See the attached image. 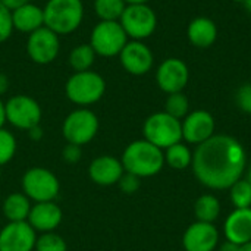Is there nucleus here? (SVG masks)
<instances>
[{
    "instance_id": "obj_30",
    "label": "nucleus",
    "mask_w": 251,
    "mask_h": 251,
    "mask_svg": "<svg viewBox=\"0 0 251 251\" xmlns=\"http://www.w3.org/2000/svg\"><path fill=\"white\" fill-rule=\"evenodd\" d=\"M16 149L18 143L15 135L7 129L0 128V166L7 165L15 157Z\"/></svg>"
},
{
    "instance_id": "obj_2",
    "label": "nucleus",
    "mask_w": 251,
    "mask_h": 251,
    "mask_svg": "<svg viewBox=\"0 0 251 251\" xmlns=\"http://www.w3.org/2000/svg\"><path fill=\"white\" fill-rule=\"evenodd\" d=\"M124 171L138 178L157 175L165 165L163 150L147 140H135L129 143L122 153Z\"/></svg>"
},
{
    "instance_id": "obj_7",
    "label": "nucleus",
    "mask_w": 251,
    "mask_h": 251,
    "mask_svg": "<svg viewBox=\"0 0 251 251\" xmlns=\"http://www.w3.org/2000/svg\"><path fill=\"white\" fill-rule=\"evenodd\" d=\"M22 193L35 203L54 201L60 191L57 176L41 166L29 168L21 179Z\"/></svg>"
},
{
    "instance_id": "obj_10",
    "label": "nucleus",
    "mask_w": 251,
    "mask_h": 251,
    "mask_svg": "<svg viewBox=\"0 0 251 251\" xmlns=\"http://www.w3.org/2000/svg\"><path fill=\"white\" fill-rule=\"evenodd\" d=\"M6 110V122H9L13 128L28 131L41 122V107L38 101L25 94L12 96L4 103Z\"/></svg>"
},
{
    "instance_id": "obj_4",
    "label": "nucleus",
    "mask_w": 251,
    "mask_h": 251,
    "mask_svg": "<svg viewBox=\"0 0 251 251\" xmlns=\"http://www.w3.org/2000/svg\"><path fill=\"white\" fill-rule=\"evenodd\" d=\"M106 93V81L96 71L74 72L66 84L65 94L69 101L79 107H88L101 100Z\"/></svg>"
},
{
    "instance_id": "obj_22",
    "label": "nucleus",
    "mask_w": 251,
    "mask_h": 251,
    "mask_svg": "<svg viewBox=\"0 0 251 251\" xmlns=\"http://www.w3.org/2000/svg\"><path fill=\"white\" fill-rule=\"evenodd\" d=\"M31 207V200L24 193H12L4 199L1 212L9 222H25Z\"/></svg>"
},
{
    "instance_id": "obj_14",
    "label": "nucleus",
    "mask_w": 251,
    "mask_h": 251,
    "mask_svg": "<svg viewBox=\"0 0 251 251\" xmlns=\"http://www.w3.org/2000/svg\"><path fill=\"white\" fill-rule=\"evenodd\" d=\"M37 232L25 222H9L0 231V251H34Z\"/></svg>"
},
{
    "instance_id": "obj_21",
    "label": "nucleus",
    "mask_w": 251,
    "mask_h": 251,
    "mask_svg": "<svg viewBox=\"0 0 251 251\" xmlns=\"http://www.w3.org/2000/svg\"><path fill=\"white\" fill-rule=\"evenodd\" d=\"M12 13V25L13 29L24 32V34H31L37 31L38 28L44 26V13L43 7L32 4L31 1L15 9Z\"/></svg>"
},
{
    "instance_id": "obj_8",
    "label": "nucleus",
    "mask_w": 251,
    "mask_h": 251,
    "mask_svg": "<svg viewBox=\"0 0 251 251\" xmlns=\"http://www.w3.org/2000/svg\"><path fill=\"white\" fill-rule=\"evenodd\" d=\"M99 126L97 115L87 107H79L65 118L62 124V134L66 143L82 147L96 138Z\"/></svg>"
},
{
    "instance_id": "obj_9",
    "label": "nucleus",
    "mask_w": 251,
    "mask_h": 251,
    "mask_svg": "<svg viewBox=\"0 0 251 251\" xmlns=\"http://www.w3.org/2000/svg\"><path fill=\"white\" fill-rule=\"evenodd\" d=\"M119 24L129 40L144 41L151 37L157 28V15L147 4H126Z\"/></svg>"
},
{
    "instance_id": "obj_6",
    "label": "nucleus",
    "mask_w": 251,
    "mask_h": 251,
    "mask_svg": "<svg viewBox=\"0 0 251 251\" xmlns=\"http://www.w3.org/2000/svg\"><path fill=\"white\" fill-rule=\"evenodd\" d=\"M129 41L119 21H99L90 34V46L97 56H119L125 44Z\"/></svg>"
},
{
    "instance_id": "obj_13",
    "label": "nucleus",
    "mask_w": 251,
    "mask_h": 251,
    "mask_svg": "<svg viewBox=\"0 0 251 251\" xmlns=\"http://www.w3.org/2000/svg\"><path fill=\"white\" fill-rule=\"evenodd\" d=\"M119 60L128 74L141 76L151 71L154 65V54L144 41L129 40L119 53Z\"/></svg>"
},
{
    "instance_id": "obj_39",
    "label": "nucleus",
    "mask_w": 251,
    "mask_h": 251,
    "mask_svg": "<svg viewBox=\"0 0 251 251\" xmlns=\"http://www.w3.org/2000/svg\"><path fill=\"white\" fill-rule=\"evenodd\" d=\"M6 124V110H4V101L0 97V128H3Z\"/></svg>"
},
{
    "instance_id": "obj_17",
    "label": "nucleus",
    "mask_w": 251,
    "mask_h": 251,
    "mask_svg": "<svg viewBox=\"0 0 251 251\" xmlns=\"http://www.w3.org/2000/svg\"><path fill=\"white\" fill-rule=\"evenodd\" d=\"M124 166L119 159L110 154H103L93 159L88 165L90 179L100 187L116 185L124 175Z\"/></svg>"
},
{
    "instance_id": "obj_19",
    "label": "nucleus",
    "mask_w": 251,
    "mask_h": 251,
    "mask_svg": "<svg viewBox=\"0 0 251 251\" xmlns=\"http://www.w3.org/2000/svg\"><path fill=\"white\" fill-rule=\"evenodd\" d=\"M224 232L228 241L244 246L251 241V207L235 209L225 221Z\"/></svg>"
},
{
    "instance_id": "obj_11",
    "label": "nucleus",
    "mask_w": 251,
    "mask_h": 251,
    "mask_svg": "<svg viewBox=\"0 0 251 251\" xmlns=\"http://www.w3.org/2000/svg\"><path fill=\"white\" fill-rule=\"evenodd\" d=\"M60 51V40L56 32L47 26H41L37 31L28 34L26 53L28 57L37 65H49L56 60Z\"/></svg>"
},
{
    "instance_id": "obj_33",
    "label": "nucleus",
    "mask_w": 251,
    "mask_h": 251,
    "mask_svg": "<svg viewBox=\"0 0 251 251\" xmlns=\"http://www.w3.org/2000/svg\"><path fill=\"white\" fill-rule=\"evenodd\" d=\"M121 191L124 194H134L140 190V185H141V178L132 175V174H128V172H124V175L121 176L119 182H118Z\"/></svg>"
},
{
    "instance_id": "obj_38",
    "label": "nucleus",
    "mask_w": 251,
    "mask_h": 251,
    "mask_svg": "<svg viewBox=\"0 0 251 251\" xmlns=\"http://www.w3.org/2000/svg\"><path fill=\"white\" fill-rule=\"evenodd\" d=\"M241 246L235 244V243H231V241H225L221 247H219V251H240Z\"/></svg>"
},
{
    "instance_id": "obj_20",
    "label": "nucleus",
    "mask_w": 251,
    "mask_h": 251,
    "mask_svg": "<svg viewBox=\"0 0 251 251\" xmlns=\"http://www.w3.org/2000/svg\"><path fill=\"white\" fill-rule=\"evenodd\" d=\"M188 41L197 49H209L218 40V25L207 16H197L187 26Z\"/></svg>"
},
{
    "instance_id": "obj_34",
    "label": "nucleus",
    "mask_w": 251,
    "mask_h": 251,
    "mask_svg": "<svg viewBox=\"0 0 251 251\" xmlns=\"http://www.w3.org/2000/svg\"><path fill=\"white\" fill-rule=\"evenodd\" d=\"M82 156V149L76 144H66L62 150V159L69 163V165H75L81 160Z\"/></svg>"
},
{
    "instance_id": "obj_25",
    "label": "nucleus",
    "mask_w": 251,
    "mask_h": 251,
    "mask_svg": "<svg viewBox=\"0 0 251 251\" xmlns=\"http://www.w3.org/2000/svg\"><path fill=\"white\" fill-rule=\"evenodd\" d=\"M165 163L169 165L172 169L182 171L187 169L193 162V153L188 146L182 143H176L165 150Z\"/></svg>"
},
{
    "instance_id": "obj_43",
    "label": "nucleus",
    "mask_w": 251,
    "mask_h": 251,
    "mask_svg": "<svg viewBox=\"0 0 251 251\" xmlns=\"http://www.w3.org/2000/svg\"><path fill=\"white\" fill-rule=\"evenodd\" d=\"M247 181L251 184V166L249 168V172H247Z\"/></svg>"
},
{
    "instance_id": "obj_28",
    "label": "nucleus",
    "mask_w": 251,
    "mask_h": 251,
    "mask_svg": "<svg viewBox=\"0 0 251 251\" xmlns=\"http://www.w3.org/2000/svg\"><path fill=\"white\" fill-rule=\"evenodd\" d=\"M229 197L235 209L251 207V184L247 179H238L229 188Z\"/></svg>"
},
{
    "instance_id": "obj_5",
    "label": "nucleus",
    "mask_w": 251,
    "mask_h": 251,
    "mask_svg": "<svg viewBox=\"0 0 251 251\" xmlns=\"http://www.w3.org/2000/svg\"><path fill=\"white\" fill-rule=\"evenodd\" d=\"M144 140L154 144L156 147L166 150L168 147L181 143L182 140V124L179 119L163 112L150 115L143 125Z\"/></svg>"
},
{
    "instance_id": "obj_23",
    "label": "nucleus",
    "mask_w": 251,
    "mask_h": 251,
    "mask_svg": "<svg viewBox=\"0 0 251 251\" xmlns=\"http://www.w3.org/2000/svg\"><path fill=\"white\" fill-rule=\"evenodd\" d=\"M96 57H97V54L88 43L78 44L71 50L69 57H68V63L74 69V72L90 71L96 62Z\"/></svg>"
},
{
    "instance_id": "obj_37",
    "label": "nucleus",
    "mask_w": 251,
    "mask_h": 251,
    "mask_svg": "<svg viewBox=\"0 0 251 251\" xmlns=\"http://www.w3.org/2000/svg\"><path fill=\"white\" fill-rule=\"evenodd\" d=\"M7 90H9V78H7L6 74L0 72V97L3 94H6Z\"/></svg>"
},
{
    "instance_id": "obj_27",
    "label": "nucleus",
    "mask_w": 251,
    "mask_h": 251,
    "mask_svg": "<svg viewBox=\"0 0 251 251\" xmlns=\"http://www.w3.org/2000/svg\"><path fill=\"white\" fill-rule=\"evenodd\" d=\"M165 112L179 121H182L190 113V101L184 93L168 94L165 101Z\"/></svg>"
},
{
    "instance_id": "obj_16",
    "label": "nucleus",
    "mask_w": 251,
    "mask_h": 251,
    "mask_svg": "<svg viewBox=\"0 0 251 251\" xmlns=\"http://www.w3.org/2000/svg\"><path fill=\"white\" fill-rule=\"evenodd\" d=\"M219 241L218 228L213 224L196 222L191 224L182 237L185 251H215Z\"/></svg>"
},
{
    "instance_id": "obj_35",
    "label": "nucleus",
    "mask_w": 251,
    "mask_h": 251,
    "mask_svg": "<svg viewBox=\"0 0 251 251\" xmlns=\"http://www.w3.org/2000/svg\"><path fill=\"white\" fill-rule=\"evenodd\" d=\"M29 3V0H0V4L4 6L9 12H13L15 9Z\"/></svg>"
},
{
    "instance_id": "obj_44",
    "label": "nucleus",
    "mask_w": 251,
    "mask_h": 251,
    "mask_svg": "<svg viewBox=\"0 0 251 251\" xmlns=\"http://www.w3.org/2000/svg\"><path fill=\"white\" fill-rule=\"evenodd\" d=\"M231 1H235V3H244V0H231Z\"/></svg>"
},
{
    "instance_id": "obj_1",
    "label": "nucleus",
    "mask_w": 251,
    "mask_h": 251,
    "mask_svg": "<svg viewBox=\"0 0 251 251\" xmlns=\"http://www.w3.org/2000/svg\"><path fill=\"white\" fill-rule=\"evenodd\" d=\"M246 150L229 135L218 134L197 146L193 154V172L207 188L229 190L246 169Z\"/></svg>"
},
{
    "instance_id": "obj_40",
    "label": "nucleus",
    "mask_w": 251,
    "mask_h": 251,
    "mask_svg": "<svg viewBox=\"0 0 251 251\" xmlns=\"http://www.w3.org/2000/svg\"><path fill=\"white\" fill-rule=\"evenodd\" d=\"M126 4H147L150 0H124Z\"/></svg>"
},
{
    "instance_id": "obj_26",
    "label": "nucleus",
    "mask_w": 251,
    "mask_h": 251,
    "mask_svg": "<svg viewBox=\"0 0 251 251\" xmlns=\"http://www.w3.org/2000/svg\"><path fill=\"white\" fill-rule=\"evenodd\" d=\"M125 7L124 0H94V12L100 21H119Z\"/></svg>"
},
{
    "instance_id": "obj_31",
    "label": "nucleus",
    "mask_w": 251,
    "mask_h": 251,
    "mask_svg": "<svg viewBox=\"0 0 251 251\" xmlns=\"http://www.w3.org/2000/svg\"><path fill=\"white\" fill-rule=\"evenodd\" d=\"M235 104L241 112L251 115V82L243 84L237 90V93H235Z\"/></svg>"
},
{
    "instance_id": "obj_18",
    "label": "nucleus",
    "mask_w": 251,
    "mask_h": 251,
    "mask_svg": "<svg viewBox=\"0 0 251 251\" xmlns=\"http://www.w3.org/2000/svg\"><path fill=\"white\" fill-rule=\"evenodd\" d=\"M63 219V212L56 201L35 203L28 215L26 222L35 232H53L59 228Z\"/></svg>"
},
{
    "instance_id": "obj_29",
    "label": "nucleus",
    "mask_w": 251,
    "mask_h": 251,
    "mask_svg": "<svg viewBox=\"0 0 251 251\" xmlns=\"http://www.w3.org/2000/svg\"><path fill=\"white\" fill-rule=\"evenodd\" d=\"M35 251H68L66 241L62 235L53 232H44L37 237Z\"/></svg>"
},
{
    "instance_id": "obj_32",
    "label": "nucleus",
    "mask_w": 251,
    "mask_h": 251,
    "mask_svg": "<svg viewBox=\"0 0 251 251\" xmlns=\"http://www.w3.org/2000/svg\"><path fill=\"white\" fill-rule=\"evenodd\" d=\"M13 32V25H12V13L0 4V44L9 40V37Z\"/></svg>"
},
{
    "instance_id": "obj_42",
    "label": "nucleus",
    "mask_w": 251,
    "mask_h": 251,
    "mask_svg": "<svg viewBox=\"0 0 251 251\" xmlns=\"http://www.w3.org/2000/svg\"><path fill=\"white\" fill-rule=\"evenodd\" d=\"M244 6H246V9L249 10L251 13V0H244V3H243Z\"/></svg>"
},
{
    "instance_id": "obj_24",
    "label": "nucleus",
    "mask_w": 251,
    "mask_h": 251,
    "mask_svg": "<svg viewBox=\"0 0 251 251\" xmlns=\"http://www.w3.org/2000/svg\"><path fill=\"white\" fill-rule=\"evenodd\" d=\"M194 213L199 222L213 224L221 213V203L212 194H204L197 199L194 204Z\"/></svg>"
},
{
    "instance_id": "obj_41",
    "label": "nucleus",
    "mask_w": 251,
    "mask_h": 251,
    "mask_svg": "<svg viewBox=\"0 0 251 251\" xmlns=\"http://www.w3.org/2000/svg\"><path fill=\"white\" fill-rule=\"evenodd\" d=\"M240 251H251V241L250 243H247V244H244V246H241Z\"/></svg>"
},
{
    "instance_id": "obj_36",
    "label": "nucleus",
    "mask_w": 251,
    "mask_h": 251,
    "mask_svg": "<svg viewBox=\"0 0 251 251\" xmlns=\"http://www.w3.org/2000/svg\"><path fill=\"white\" fill-rule=\"evenodd\" d=\"M28 135L32 141H40L43 138V128L40 125H37V126L28 129Z\"/></svg>"
},
{
    "instance_id": "obj_12",
    "label": "nucleus",
    "mask_w": 251,
    "mask_h": 251,
    "mask_svg": "<svg viewBox=\"0 0 251 251\" xmlns=\"http://www.w3.org/2000/svg\"><path fill=\"white\" fill-rule=\"evenodd\" d=\"M188 81L190 69L179 57H168L156 69V82L166 94L182 93Z\"/></svg>"
},
{
    "instance_id": "obj_3",
    "label": "nucleus",
    "mask_w": 251,
    "mask_h": 251,
    "mask_svg": "<svg viewBox=\"0 0 251 251\" xmlns=\"http://www.w3.org/2000/svg\"><path fill=\"white\" fill-rule=\"evenodd\" d=\"M44 26L60 35L72 34L84 19L82 0H47L43 7Z\"/></svg>"
},
{
    "instance_id": "obj_45",
    "label": "nucleus",
    "mask_w": 251,
    "mask_h": 251,
    "mask_svg": "<svg viewBox=\"0 0 251 251\" xmlns=\"http://www.w3.org/2000/svg\"><path fill=\"white\" fill-rule=\"evenodd\" d=\"M0 178H1V166H0Z\"/></svg>"
},
{
    "instance_id": "obj_15",
    "label": "nucleus",
    "mask_w": 251,
    "mask_h": 251,
    "mask_svg": "<svg viewBox=\"0 0 251 251\" xmlns=\"http://www.w3.org/2000/svg\"><path fill=\"white\" fill-rule=\"evenodd\" d=\"M181 124H182V138L190 144L199 146L215 135V128H216L215 118L207 110L199 109L190 112L184 118V121H181Z\"/></svg>"
}]
</instances>
